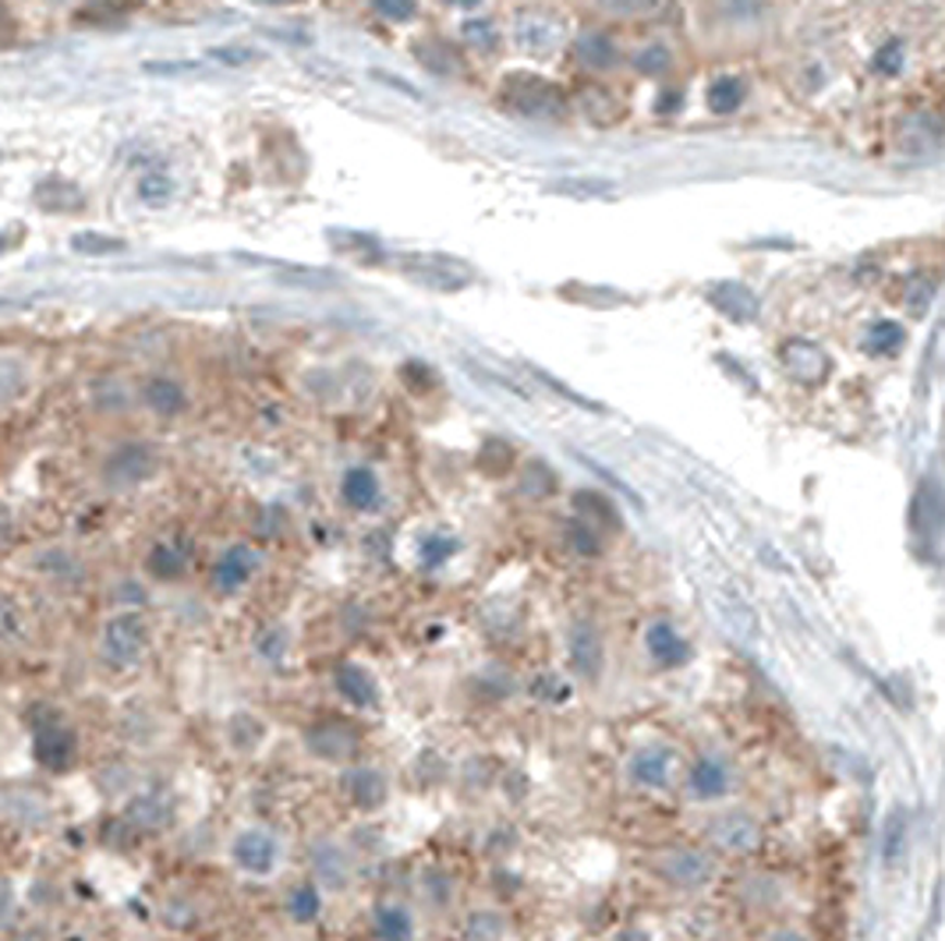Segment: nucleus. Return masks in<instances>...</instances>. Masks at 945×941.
<instances>
[{"mask_svg":"<svg viewBox=\"0 0 945 941\" xmlns=\"http://www.w3.org/2000/svg\"><path fill=\"white\" fill-rule=\"evenodd\" d=\"M500 107L506 113L531 121H563L570 113V99L556 82L539 75H506L500 85Z\"/></svg>","mask_w":945,"mask_h":941,"instance_id":"f257e3e1","label":"nucleus"},{"mask_svg":"<svg viewBox=\"0 0 945 941\" xmlns=\"http://www.w3.org/2000/svg\"><path fill=\"white\" fill-rule=\"evenodd\" d=\"M33 758L53 775L72 772L78 761V733L53 708H33Z\"/></svg>","mask_w":945,"mask_h":941,"instance_id":"f03ea898","label":"nucleus"},{"mask_svg":"<svg viewBox=\"0 0 945 941\" xmlns=\"http://www.w3.org/2000/svg\"><path fill=\"white\" fill-rule=\"evenodd\" d=\"M228 860L234 864V871H242L245 878H277L280 864H284V843L273 829L266 824H245L237 829L228 843Z\"/></svg>","mask_w":945,"mask_h":941,"instance_id":"7ed1b4c3","label":"nucleus"},{"mask_svg":"<svg viewBox=\"0 0 945 941\" xmlns=\"http://www.w3.org/2000/svg\"><path fill=\"white\" fill-rule=\"evenodd\" d=\"M308 878L316 881L322 892L330 895H344L351 892L358 878V853L351 843H341L336 835H319L308 843Z\"/></svg>","mask_w":945,"mask_h":941,"instance_id":"20e7f679","label":"nucleus"},{"mask_svg":"<svg viewBox=\"0 0 945 941\" xmlns=\"http://www.w3.org/2000/svg\"><path fill=\"white\" fill-rule=\"evenodd\" d=\"M652 867H655V878H662L670 889H680V892L709 889L719 875L715 853L704 846H666L655 853Z\"/></svg>","mask_w":945,"mask_h":941,"instance_id":"39448f33","label":"nucleus"},{"mask_svg":"<svg viewBox=\"0 0 945 941\" xmlns=\"http://www.w3.org/2000/svg\"><path fill=\"white\" fill-rule=\"evenodd\" d=\"M305 750L327 765H351L361 750V733L341 716H322L305 725Z\"/></svg>","mask_w":945,"mask_h":941,"instance_id":"423d86ee","label":"nucleus"},{"mask_svg":"<svg viewBox=\"0 0 945 941\" xmlns=\"http://www.w3.org/2000/svg\"><path fill=\"white\" fill-rule=\"evenodd\" d=\"M704 839H709L712 853H723V857H747V853H758V846H761V821L751 815V810H740V807L719 810V815L709 821V829H704Z\"/></svg>","mask_w":945,"mask_h":941,"instance_id":"0eeeda50","label":"nucleus"},{"mask_svg":"<svg viewBox=\"0 0 945 941\" xmlns=\"http://www.w3.org/2000/svg\"><path fill=\"white\" fill-rule=\"evenodd\" d=\"M121 818L132 824V832H135L138 839L163 835V832L177 821V801H174L171 790L146 786V790L132 793V801L124 804Z\"/></svg>","mask_w":945,"mask_h":941,"instance_id":"6e6552de","label":"nucleus"},{"mask_svg":"<svg viewBox=\"0 0 945 941\" xmlns=\"http://www.w3.org/2000/svg\"><path fill=\"white\" fill-rule=\"evenodd\" d=\"M146 648H149V626L138 612H121V616L107 623L103 631L107 662H114L118 669H132L143 662Z\"/></svg>","mask_w":945,"mask_h":941,"instance_id":"1a4fd4ad","label":"nucleus"},{"mask_svg":"<svg viewBox=\"0 0 945 941\" xmlns=\"http://www.w3.org/2000/svg\"><path fill=\"white\" fill-rule=\"evenodd\" d=\"M341 790L347 796V804L361 810V815H376V810H383L390 801V779L383 768H376V765H351L341 775Z\"/></svg>","mask_w":945,"mask_h":941,"instance_id":"9d476101","label":"nucleus"},{"mask_svg":"<svg viewBox=\"0 0 945 941\" xmlns=\"http://www.w3.org/2000/svg\"><path fill=\"white\" fill-rule=\"evenodd\" d=\"M369 938L372 941H415L418 938V914L404 900H376L369 909Z\"/></svg>","mask_w":945,"mask_h":941,"instance_id":"9b49d317","label":"nucleus"},{"mask_svg":"<svg viewBox=\"0 0 945 941\" xmlns=\"http://www.w3.org/2000/svg\"><path fill=\"white\" fill-rule=\"evenodd\" d=\"M676 768V754L662 744H645L627 758V779L638 790H666Z\"/></svg>","mask_w":945,"mask_h":941,"instance_id":"f8f14e48","label":"nucleus"},{"mask_svg":"<svg viewBox=\"0 0 945 941\" xmlns=\"http://www.w3.org/2000/svg\"><path fill=\"white\" fill-rule=\"evenodd\" d=\"M945 138V121L931 110H913L896 121V146L910 156H924L938 149Z\"/></svg>","mask_w":945,"mask_h":941,"instance_id":"ddd939ff","label":"nucleus"},{"mask_svg":"<svg viewBox=\"0 0 945 941\" xmlns=\"http://www.w3.org/2000/svg\"><path fill=\"white\" fill-rule=\"evenodd\" d=\"M780 358L786 365V372L797 382H803V387H818V382L829 376V365H832L829 354L818 347L814 340H803V337L786 340L780 347Z\"/></svg>","mask_w":945,"mask_h":941,"instance_id":"4468645a","label":"nucleus"},{"mask_svg":"<svg viewBox=\"0 0 945 941\" xmlns=\"http://www.w3.org/2000/svg\"><path fill=\"white\" fill-rule=\"evenodd\" d=\"M733 786V772L723 758L715 754H704L695 765L687 768V793L695 796L698 804H719Z\"/></svg>","mask_w":945,"mask_h":941,"instance_id":"2eb2a0df","label":"nucleus"},{"mask_svg":"<svg viewBox=\"0 0 945 941\" xmlns=\"http://www.w3.org/2000/svg\"><path fill=\"white\" fill-rule=\"evenodd\" d=\"M157 467H160L157 447H149V443H128V447L114 450V457L107 461V478L118 481V485H138V481H146V478L157 475Z\"/></svg>","mask_w":945,"mask_h":941,"instance_id":"dca6fc26","label":"nucleus"},{"mask_svg":"<svg viewBox=\"0 0 945 941\" xmlns=\"http://www.w3.org/2000/svg\"><path fill=\"white\" fill-rule=\"evenodd\" d=\"M333 687L347 705H355V708H372L376 711L379 705H383V694H379L376 676L358 662H341V665H336Z\"/></svg>","mask_w":945,"mask_h":941,"instance_id":"f3484780","label":"nucleus"},{"mask_svg":"<svg viewBox=\"0 0 945 941\" xmlns=\"http://www.w3.org/2000/svg\"><path fill=\"white\" fill-rule=\"evenodd\" d=\"M415 892H418V903L429 909V914H450L457 903V875H450L446 867L432 864L426 867L418 878H415Z\"/></svg>","mask_w":945,"mask_h":941,"instance_id":"a211bd4d","label":"nucleus"},{"mask_svg":"<svg viewBox=\"0 0 945 941\" xmlns=\"http://www.w3.org/2000/svg\"><path fill=\"white\" fill-rule=\"evenodd\" d=\"M322 903H327V892L312 878H298L284 889V917L294 928H312L322 917Z\"/></svg>","mask_w":945,"mask_h":941,"instance_id":"6ab92c4d","label":"nucleus"},{"mask_svg":"<svg viewBox=\"0 0 945 941\" xmlns=\"http://www.w3.org/2000/svg\"><path fill=\"white\" fill-rule=\"evenodd\" d=\"M256 570H259V552H251L248 546H231L213 566V588L220 595H234L237 588H245Z\"/></svg>","mask_w":945,"mask_h":941,"instance_id":"aec40b11","label":"nucleus"},{"mask_svg":"<svg viewBox=\"0 0 945 941\" xmlns=\"http://www.w3.org/2000/svg\"><path fill=\"white\" fill-rule=\"evenodd\" d=\"M570 665H574V673L577 676H585V680H599V673H602V637H599V631L596 626H591L588 620H577L574 626H570Z\"/></svg>","mask_w":945,"mask_h":941,"instance_id":"412c9836","label":"nucleus"},{"mask_svg":"<svg viewBox=\"0 0 945 941\" xmlns=\"http://www.w3.org/2000/svg\"><path fill=\"white\" fill-rule=\"evenodd\" d=\"M645 648H648V655H652V662L662 665V669H676V665H684L690 659V645L680 634H676V626L666 623V620L648 626V631H645Z\"/></svg>","mask_w":945,"mask_h":941,"instance_id":"4be33fe9","label":"nucleus"},{"mask_svg":"<svg viewBox=\"0 0 945 941\" xmlns=\"http://www.w3.org/2000/svg\"><path fill=\"white\" fill-rule=\"evenodd\" d=\"M511 917L500 906H471L461 917V941H506Z\"/></svg>","mask_w":945,"mask_h":941,"instance_id":"5701e85b","label":"nucleus"},{"mask_svg":"<svg viewBox=\"0 0 945 941\" xmlns=\"http://www.w3.org/2000/svg\"><path fill=\"white\" fill-rule=\"evenodd\" d=\"M401 269L412 280H418V283H429V288H440V291H457V288H464V280L457 269H454V262H446V259H435V255H412V259H401Z\"/></svg>","mask_w":945,"mask_h":941,"instance_id":"b1692460","label":"nucleus"},{"mask_svg":"<svg viewBox=\"0 0 945 941\" xmlns=\"http://www.w3.org/2000/svg\"><path fill=\"white\" fill-rule=\"evenodd\" d=\"M574 61L591 68V71H610V68L619 64V50H616L613 36L585 33V36H577V42H574Z\"/></svg>","mask_w":945,"mask_h":941,"instance_id":"393cba45","label":"nucleus"},{"mask_svg":"<svg viewBox=\"0 0 945 941\" xmlns=\"http://www.w3.org/2000/svg\"><path fill=\"white\" fill-rule=\"evenodd\" d=\"M341 496H344V503L355 510H376L379 499H383V485H379V478L369 467H351L341 481Z\"/></svg>","mask_w":945,"mask_h":941,"instance_id":"a878e982","label":"nucleus"},{"mask_svg":"<svg viewBox=\"0 0 945 941\" xmlns=\"http://www.w3.org/2000/svg\"><path fill=\"white\" fill-rule=\"evenodd\" d=\"M709 297H712V305L723 311V316L737 319V322H747V319L758 316V297L747 291L744 283H737V280L719 283V288H715Z\"/></svg>","mask_w":945,"mask_h":941,"instance_id":"bb28decb","label":"nucleus"},{"mask_svg":"<svg viewBox=\"0 0 945 941\" xmlns=\"http://www.w3.org/2000/svg\"><path fill=\"white\" fill-rule=\"evenodd\" d=\"M143 401L157 411V415L171 418V415H181L188 404L185 390H181V382H174L171 376H152L146 387H143Z\"/></svg>","mask_w":945,"mask_h":941,"instance_id":"cd10ccee","label":"nucleus"},{"mask_svg":"<svg viewBox=\"0 0 945 941\" xmlns=\"http://www.w3.org/2000/svg\"><path fill=\"white\" fill-rule=\"evenodd\" d=\"M907 344V330L896 319H874L864 333V351L874 358H888V354H899Z\"/></svg>","mask_w":945,"mask_h":941,"instance_id":"c85d7f7f","label":"nucleus"},{"mask_svg":"<svg viewBox=\"0 0 945 941\" xmlns=\"http://www.w3.org/2000/svg\"><path fill=\"white\" fill-rule=\"evenodd\" d=\"M266 740V722L256 719L251 711H237V716H231L228 722V744L237 750V754H251L259 750Z\"/></svg>","mask_w":945,"mask_h":941,"instance_id":"c756f323","label":"nucleus"},{"mask_svg":"<svg viewBox=\"0 0 945 941\" xmlns=\"http://www.w3.org/2000/svg\"><path fill=\"white\" fill-rule=\"evenodd\" d=\"M574 506H577V517L599 521L602 527H610V531H619V513L613 506V499H605L602 492H596V489L574 492Z\"/></svg>","mask_w":945,"mask_h":941,"instance_id":"7c9ffc66","label":"nucleus"},{"mask_svg":"<svg viewBox=\"0 0 945 941\" xmlns=\"http://www.w3.org/2000/svg\"><path fill=\"white\" fill-rule=\"evenodd\" d=\"M146 570L152 577H160V581H177L188 570V555L181 552L177 546H171V541H160V546H152L149 560H146Z\"/></svg>","mask_w":945,"mask_h":941,"instance_id":"2f4dec72","label":"nucleus"},{"mask_svg":"<svg viewBox=\"0 0 945 941\" xmlns=\"http://www.w3.org/2000/svg\"><path fill=\"white\" fill-rule=\"evenodd\" d=\"M907 843H910V824L903 810H893L885 821V832H882V860L888 867H896L903 857H907Z\"/></svg>","mask_w":945,"mask_h":941,"instance_id":"473e14b6","label":"nucleus"},{"mask_svg":"<svg viewBox=\"0 0 945 941\" xmlns=\"http://www.w3.org/2000/svg\"><path fill=\"white\" fill-rule=\"evenodd\" d=\"M747 99V85L733 75H723L709 85V110L712 113H737Z\"/></svg>","mask_w":945,"mask_h":941,"instance_id":"72a5a7b5","label":"nucleus"},{"mask_svg":"<svg viewBox=\"0 0 945 941\" xmlns=\"http://www.w3.org/2000/svg\"><path fill=\"white\" fill-rule=\"evenodd\" d=\"M563 541L570 546V552L585 555V560H596V555L602 552L599 527H591L588 521H567V524H563Z\"/></svg>","mask_w":945,"mask_h":941,"instance_id":"f704fd0d","label":"nucleus"},{"mask_svg":"<svg viewBox=\"0 0 945 941\" xmlns=\"http://www.w3.org/2000/svg\"><path fill=\"white\" fill-rule=\"evenodd\" d=\"M630 64L641 71V75H652V78H662L666 71L673 68V53L670 47H662V42H648V47L634 50Z\"/></svg>","mask_w":945,"mask_h":941,"instance_id":"c9c22d12","label":"nucleus"},{"mask_svg":"<svg viewBox=\"0 0 945 941\" xmlns=\"http://www.w3.org/2000/svg\"><path fill=\"white\" fill-rule=\"evenodd\" d=\"M517 42L531 53H549L556 47V25L553 22H525L517 25Z\"/></svg>","mask_w":945,"mask_h":941,"instance_id":"e433bc0d","label":"nucleus"},{"mask_svg":"<svg viewBox=\"0 0 945 941\" xmlns=\"http://www.w3.org/2000/svg\"><path fill=\"white\" fill-rule=\"evenodd\" d=\"M418 61L426 64L435 75H457L461 71V57L446 47V42H421L418 47Z\"/></svg>","mask_w":945,"mask_h":941,"instance_id":"4c0bfd02","label":"nucleus"},{"mask_svg":"<svg viewBox=\"0 0 945 941\" xmlns=\"http://www.w3.org/2000/svg\"><path fill=\"white\" fill-rule=\"evenodd\" d=\"M520 489H525L528 496L542 499V496H553L556 492V475L553 467H545L542 461H531L525 467V478H520Z\"/></svg>","mask_w":945,"mask_h":941,"instance_id":"58836bf2","label":"nucleus"},{"mask_svg":"<svg viewBox=\"0 0 945 941\" xmlns=\"http://www.w3.org/2000/svg\"><path fill=\"white\" fill-rule=\"evenodd\" d=\"M511 464H514V447L503 443V439H489L482 453H478V467L489 471V475H503Z\"/></svg>","mask_w":945,"mask_h":941,"instance_id":"ea45409f","label":"nucleus"},{"mask_svg":"<svg viewBox=\"0 0 945 941\" xmlns=\"http://www.w3.org/2000/svg\"><path fill=\"white\" fill-rule=\"evenodd\" d=\"M138 198L149 206H167L174 198V181L167 174H146L138 181Z\"/></svg>","mask_w":945,"mask_h":941,"instance_id":"a19ab883","label":"nucleus"},{"mask_svg":"<svg viewBox=\"0 0 945 941\" xmlns=\"http://www.w3.org/2000/svg\"><path fill=\"white\" fill-rule=\"evenodd\" d=\"M72 248H75L78 255H114V252L124 248V241L86 231V234H75V237H72Z\"/></svg>","mask_w":945,"mask_h":941,"instance_id":"79ce46f5","label":"nucleus"},{"mask_svg":"<svg viewBox=\"0 0 945 941\" xmlns=\"http://www.w3.org/2000/svg\"><path fill=\"white\" fill-rule=\"evenodd\" d=\"M19 924V892L8 878H0V934H11Z\"/></svg>","mask_w":945,"mask_h":941,"instance_id":"37998d69","label":"nucleus"},{"mask_svg":"<svg viewBox=\"0 0 945 941\" xmlns=\"http://www.w3.org/2000/svg\"><path fill=\"white\" fill-rule=\"evenodd\" d=\"M871 68L879 71V75H899V71H903V42L899 39L882 42L879 53H874Z\"/></svg>","mask_w":945,"mask_h":941,"instance_id":"c03bdc74","label":"nucleus"},{"mask_svg":"<svg viewBox=\"0 0 945 941\" xmlns=\"http://www.w3.org/2000/svg\"><path fill=\"white\" fill-rule=\"evenodd\" d=\"M454 552H457V541H454V538L432 535V538H426V546H421V563H426V566H440V563H446Z\"/></svg>","mask_w":945,"mask_h":941,"instance_id":"a18cd8bd","label":"nucleus"},{"mask_svg":"<svg viewBox=\"0 0 945 941\" xmlns=\"http://www.w3.org/2000/svg\"><path fill=\"white\" fill-rule=\"evenodd\" d=\"M464 39H468L471 47H478V50H492L500 42L496 25H492V22H464Z\"/></svg>","mask_w":945,"mask_h":941,"instance_id":"49530a36","label":"nucleus"},{"mask_svg":"<svg viewBox=\"0 0 945 941\" xmlns=\"http://www.w3.org/2000/svg\"><path fill=\"white\" fill-rule=\"evenodd\" d=\"M680 107H684V93H680V89H670V85H666V89H662L659 99H655V113H676Z\"/></svg>","mask_w":945,"mask_h":941,"instance_id":"de8ad7c7","label":"nucleus"},{"mask_svg":"<svg viewBox=\"0 0 945 941\" xmlns=\"http://www.w3.org/2000/svg\"><path fill=\"white\" fill-rule=\"evenodd\" d=\"M376 14H383L390 22H407V19H415L418 8L415 4H376Z\"/></svg>","mask_w":945,"mask_h":941,"instance_id":"09e8293b","label":"nucleus"},{"mask_svg":"<svg viewBox=\"0 0 945 941\" xmlns=\"http://www.w3.org/2000/svg\"><path fill=\"white\" fill-rule=\"evenodd\" d=\"M765 941H811V938L803 928H797V924H780V928H772L765 934Z\"/></svg>","mask_w":945,"mask_h":941,"instance_id":"8fccbe9b","label":"nucleus"},{"mask_svg":"<svg viewBox=\"0 0 945 941\" xmlns=\"http://www.w3.org/2000/svg\"><path fill=\"white\" fill-rule=\"evenodd\" d=\"M8 941H53L47 928H25V931H11Z\"/></svg>","mask_w":945,"mask_h":941,"instance_id":"3c124183","label":"nucleus"},{"mask_svg":"<svg viewBox=\"0 0 945 941\" xmlns=\"http://www.w3.org/2000/svg\"><path fill=\"white\" fill-rule=\"evenodd\" d=\"M217 61H231V64H248L251 53L248 50H213Z\"/></svg>","mask_w":945,"mask_h":941,"instance_id":"603ef678","label":"nucleus"},{"mask_svg":"<svg viewBox=\"0 0 945 941\" xmlns=\"http://www.w3.org/2000/svg\"><path fill=\"white\" fill-rule=\"evenodd\" d=\"M0 19H4V11H0Z\"/></svg>","mask_w":945,"mask_h":941,"instance_id":"864d4df0","label":"nucleus"}]
</instances>
